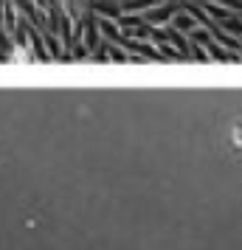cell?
Instances as JSON below:
<instances>
[{"label":"cell","instance_id":"cell-1","mask_svg":"<svg viewBox=\"0 0 242 250\" xmlns=\"http://www.w3.org/2000/svg\"><path fill=\"white\" fill-rule=\"evenodd\" d=\"M150 3H155V0H130L127 9H141V6H150Z\"/></svg>","mask_w":242,"mask_h":250},{"label":"cell","instance_id":"cell-2","mask_svg":"<svg viewBox=\"0 0 242 250\" xmlns=\"http://www.w3.org/2000/svg\"><path fill=\"white\" fill-rule=\"evenodd\" d=\"M177 25H180V28H192V20H186V17H180V20H177Z\"/></svg>","mask_w":242,"mask_h":250}]
</instances>
